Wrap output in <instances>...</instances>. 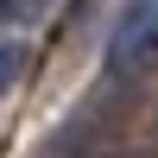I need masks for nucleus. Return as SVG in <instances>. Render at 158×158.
Returning <instances> with one entry per match:
<instances>
[{"label":"nucleus","mask_w":158,"mask_h":158,"mask_svg":"<svg viewBox=\"0 0 158 158\" xmlns=\"http://www.w3.org/2000/svg\"><path fill=\"white\" fill-rule=\"evenodd\" d=\"M19 70H25V51H19V44H0V95L13 89V76H19Z\"/></svg>","instance_id":"2"},{"label":"nucleus","mask_w":158,"mask_h":158,"mask_svg":"<svg viewBox=\"0 0 158 158\" xmlns=\"http://www.w3.org/2000/svg\"><path fill=\"white\" fill-rule=\"evenodd\" d=\"M158 63V0H127L108 38V76H139Z\"/></svg>","instance_id":"1"}]
</instances>
